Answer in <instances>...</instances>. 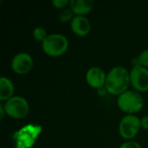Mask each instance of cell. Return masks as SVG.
<instances>
[{
  "label": "cell",
  "instance_id": "obj_1",
  "mask_svg": "<svg viewBox=\"0 0 148 148\" xmlns=\"http://www.w3.org/2000/svg\"><path fill=\"white\" fill-rule=\"evenodd\" d=\"M130 83V73L128 70L125 67L116 66L107 75L105 87L113 95H121L127 91Z\"/></svg>",
  "mask_w": 148,
  "mask_h": 148
},
{
  "label": "cell",
  "instance_id": "obj_2",
  "mask_svg": "<svg viewBox=\"0 0 148 148\" xmlns=\"http://www.w3.org/2000/svg\"><path fill=\"white\" fill-rule=\"evenodd\" d=\"M119 108L126 113L134 114L140 111L144 104L142 96L136 91L127 90L119 95L117 101Z\"/></svg>",
  "mask_w": 148,
  "mask_h": 148
},
{
  "label": "cell",
  "instance_id": "obj_3",
  "mask_svg": "<svg viewBox=\"0 0 148 148\" xmlns=\"http://www.w3.org/2000/svg\"><path fill=\"white\" fill-rule=\"evenodd\" d=\"M42 44L46 54L51 56H58L67 50L69 42L65 36L56 33L49 35Z\"/></svg>",
  "mask_w": 148,
  "mask_h": 148
},
{
  "label": "cell",
  "instance_id": "obj_4",
  "mask_svg": "<svg viewBox=\"0 0 148 148\" xmlns=\"http://www.w3.org/2000/svg\"><path fill=\"white\" fill-rule=\"evenodd\" d=\"M3 106L7 114L15 119L24 118L29 111V106L27 100L18 95L10 98Z\"/></svg>",
  "mask_w": 148,
  "mask_h": 148
},
{
  "label": "cell",
  "instance_id": "obj_5",
  "mask_svg": "<svg viewBox=\"0 0 148 148\" xmlns=\"http://www.w3.org/2000/svg\"><path fill=\"white\" fill-rule=\"evenodd\" d=\"M140 120L133 114H128L123 117L120 122V133L125 139H132L140 130Z\"/></svg>",
  "mask_w": 148,
  "mask_h": 148
},
{
  "label": "cell",
  "instance_id": "obj_6",
  "mask_svg": "<svg viewBox=\"0 0 148 148\" xmlns=\"http://www.w3.org/2000/svg\"><path fill=\"white\" fill-rule=\"evenodd\" d=\"M130 82L139 91L148 90V69L142 66H134L130 72Z\"/></svg>",
  "mask_w": 148,
  "mask_h": 148
},
{
  "label": "cell",
  "instance_id": "obj_7",
  "mask_svg": "<svg viewBox=\"0 0 148 148\" xmlns=\"http://www.w3.org/2000/svg\"><path fill=\"white\" fill-rule=\"evenodd\" d=\"M33 67V59L31 56L25 52L17 53L11 61L12 69L18 74L28 73Z\"/></svg>",
  "mask_w": 148,
  "mask_h": 148
},
{
  "label": "cell",
  "instance_id": "obj_8",
  "mask_svg": "<svg viewBox=\"0 0 148 148\" xmlns=\"http://www.w3.org/2000/svg\"><path fill=\"white\" fill-rule=\"evenodd\" d=\"M106 79L107 75L105 74V71L100 67L95 66L90 68L87 71L86 80L88 83L93 88H99L102 87L106 83Z\"/></svg>",
  "mask_w": 148,
  "mask_h": 148
},
{
  "label": "cell",
  "instance_id": "obj_9",
  "mask_svg": "<svg viewBox=\"0 0 148 148\" xmlns=\"http://www.w3.org/2000/svg\"><path fill=\"white\" fill-rule=\"evenodd\" d=\"M72 30L78 36H86L91 29V24L89 20L82 15H76L71 20Z\"/></svg>",
  "mask_w": 148,
  "mask_h": 148
},
{
  "label": "cell",
  "instance_id": "obj_10",
  "mask_svg": "<svg viewBox=\"0 0 148 148\" xmlns=\"http://www.w3.org/2000/svg\"><path fill=\"white\" fill-rule=\"evenodd\" d=\"M69 4H70V9L74 11V13L83 16L84 14H87L92 10L94 6V1L93 0H70Z\"/></svg>",
  "mask_w": 148,
  "mask_h": 148
},
{
  "label": "cell",
  "instance_id": "obj_11",
  "mask_svg": "<svg viewBox=\"0 0 148 148\" xmlns=\"http://www.w3.org/2000/svg\"><path fill=\"white\" fill-rule=\"evenodd\" d=\"M14 93L13 82L7 77L2 76L0 78V100L8 101L12 97Z\"/></svg>",
  "mask_w": 148,
  "mask_h": 148
},
{
  "label": "cell",
  "instance_id": "obj_12",
  "mask_svg": "<svg viewBox=\"0 0 148 148\" xmlns=\"http://www.w3.org/2000/svg\"><path fill=\"white\" fill-rule=\"evenodd\" d=\"M49 35L47 34V31L42 27H36L33 30V36L37 41H42V42L46 39V37Z\"/></svg>",
  "mask_w": 148,
  "mask_h": 148
},
{
  "label": "cell",
  "instance_id": "obj_13",
  "mask_svg": "<svg viewBox=\"0 0 148 148\" xmlns=\"http://www.w3.org/2000/svg\"><path fill=\"white\" fill-rule=\"evenodd\" d=\"M135 61H137V63L134 66H142L145 68L148 67V49L142 51Z\"/></svg>",
  "mask_w": 148,
  "mask_h": 148
},
{
  "label": "cell",
  "instance_id": "obj_14",
  "mask_svg": "<svg viewBox=\"0 0 148 148\" xmlns=\"http://www.w3.org/2000/svg\"><path fill=\"white\" fill-rule=\"evenodd\" d=\"M73 15H74V11L71 9H64L59 14V19H60L61 22L66 23V22L69 21L70 19L74 18Z\"/></svg>",
  "mask_w": 148,
  "mask_h": 148
},
{
  "label": "cell",
  "instance_id": "obj_15",
  "mask_svg": "<svg viewBox=\"0 0 148 148\" xmlns=\"http://www.w3.org/2000/svg\"><path fill=\"white\" fill-rule=\"evenodd\" d=\"M119 148H141V147L136 141H127L120 146Z\"/></svg>",
  "mask_w": 148,
  "mask_h": 148
},
{
  "label": "cell",
  "instance_id": "obj_16",
  "mask_svg": "<svg viewBox=\"0 0 148 148\" xmlns=\"http://www.w3.org/2000/svg\"><path fill=\"white\" fill-rule=\"evenodd\" d=\"M69 3V0H53L52 3L56 8H63Z\"/></svg>",
  "mask_w": 148,
  "mask_h": 148
},
{
  "label": "cell",
  "instance_id": "obj_17",
  "mask_svg": "<svg viewBox=\"0 0 148 148\" xmlns=\"http://www.w3.org/2000/svg\"><path fill=\"white\" fill-rule=\"evenodd\" d=\"M140 125L144 129H147L148 130V115L144 116L141 120H140Z\"/></svg>",
  "mask_w": 148,
  "mask_h": 148
},
{
  "label": "cell",
  "instance_id": "obj_18",
  "mask_svg": "<svg viewBox=\"0 0 148 148\" xmlns=\"http://www.w3.org/2000/svg\"><path fill=\"white\" fill-rule=\"evenodd\" d=\"M4 112H5L4 106H3V104H1V105H0V117H1V119H3V117Z\"/></svg>",
  "mask_w": 148,
  "mask_h": 148
}]
</instances>
